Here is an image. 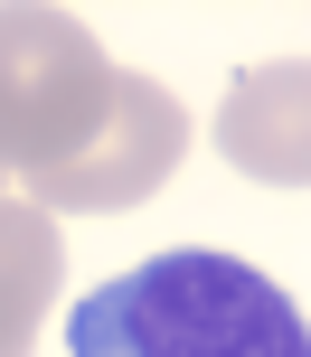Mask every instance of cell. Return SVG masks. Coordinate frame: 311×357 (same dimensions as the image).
<instances>
[{"label":"cell","mask_w":311,"mask_h":357,"mask_svg":"<svg viewBox=\"0 0 311 357\" xmlns=\"http://www.w3.org/2000/svg\"><path fill=\"white\" fill-rule=\"evenodd\" d=\"M66 357H311V329L255 264L180 245L85 291L66 320Z\"/></svg>","instance_id":"1"},{"label":"cell","mask_w":311,"mask_h":357,"mask_svg":"<svg viewBox=\"0 0 311 357\" xmlns=\"http://www.w3.org/2000/svg\"><path fill=\"white\" fill-rule=\"evenodd\" d=\"M180 151H189L180 94H170L161 75H142V66H113V113L94 123V142L75 151L66 169L29 178V207L38 216H113V207H142V197L170 188Z\"/></svg>","instance_id":"3"},{"label":"cell","mask_w":311,"mask_h":357,"mask_svg":"<svg viewBox=\"0 0 311 357\" xmlns=\"http://www.w3.org/2000/svg\"><path fill=\"white\" fill-rule=\"evenodd\" d=\"M57 282H66L57 216H38L29 197H0V357L38 348V329L57 310Z\"/></svg>","instance_id":"5"},{"label":"cell","mask_w":311,"mask_h":357,"mask_svg":"<svg viewBox=\"0 0 311 357\" xmlns=\"http://www.w3.org/2000/svg\"><path fill=\"white\" fill-rule=\"evenodd\" d=\"M113 113V56L75 10H0V178H48Z\"/></svg>","instance_id":"2"},{"label":"cell","mask_w":311,"mask_h":357,"mask_svg":"<svg viewBox=\"0 0 311 357\" xmlns=\"http://www.w3.org/2000/svg\"><path fill=\"white\" fill-rule=\"evenodd\" d=\"M217 151L264 188H311V56H264L226 85Z\"/></svg>","instance_id":"4"}]
</instances>
